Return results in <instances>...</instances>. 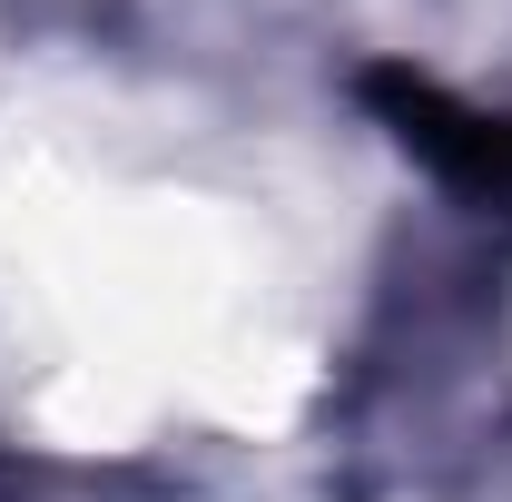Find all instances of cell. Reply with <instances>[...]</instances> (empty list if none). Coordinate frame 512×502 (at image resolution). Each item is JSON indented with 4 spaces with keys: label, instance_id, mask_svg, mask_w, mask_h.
<instances>
[{
    "label": "cell",
    "instance_id": "6da1fadb",
    "mask_svg": "<svg viewBox=\"0 0 512 502\" xmlns=\"http://www.w3.org/2000/svg\"><path fill=\"white\" fill-rule=\"evenodd\" d=\"M365 109H375V119L404 138V158H424L453 197L512 207V119L503 109L453 99L444 79H424V69H365Z\"/></svg>",
    "mask_w": 512,
    "mask_h": 502
}]
</instances>
